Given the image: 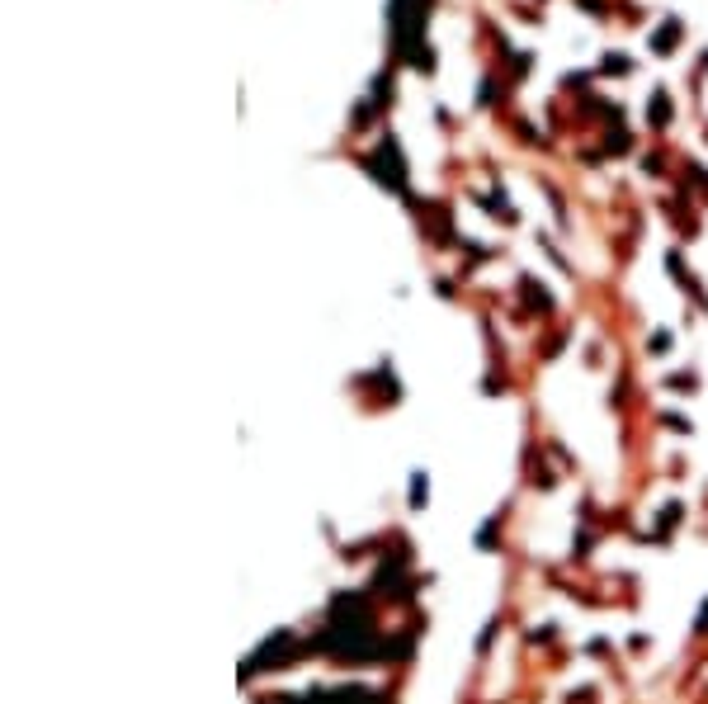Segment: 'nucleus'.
<instances>
[{
	"label": "nucleus",
	"instance_id": "1",
	"mask_svg": "<svg viewBox=\"0 0 708 704\" xmlns=\"http://www.w3.org/2000/svg\"><path fill=\"white\" fill-rule=\"evenodd\" d=\"M289 657H293V633H279V638H264V643H260V652H251V657H246V667H241V676L251 680V676H255V671H269L264 662H274V667H284Z\"/></svg>",
	"mask_w": 708,
	"mask_h": 704
},
{
	"label": "nucleus",
	"instance_id": "3",
	"mask_svg": "<svg viewBox=\"0 0 708 704\" xmlns=\"http://www.w3.org/2000/svg\"><path fill=\"white\" fill-rule=\"evenodd\" d=\"M699 633H708V605L699 610Z\"/></svg>",
	"mask_w": 708,
	"mask_h": 704
},
{
	"label": "nucleus",
	"instance_id": "2",
	"mask_svg": "<svg viewBox=\"0 0 708 704\" xmlns=\"http://www.w3.org/2000/svg\"><path fill=\"white\" fill-rule=\"evenodd\" d=\"M411 501H416V506L425 501V478H416V482H411Z\"/></svg>",
	"mask_w": 708,
	"mask_h": 704
}]
</instances>
